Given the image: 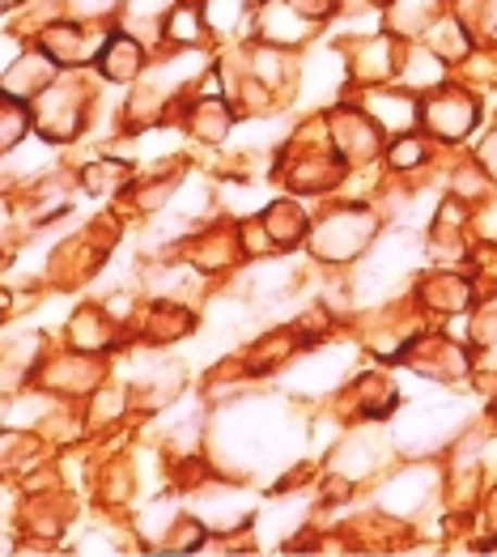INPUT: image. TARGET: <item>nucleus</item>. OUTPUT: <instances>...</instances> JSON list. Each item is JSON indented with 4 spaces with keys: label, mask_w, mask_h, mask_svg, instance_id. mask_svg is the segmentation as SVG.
Returning a JSON list of instances; mask_svg holds the SVG:
<instances>
[{
    "label": "nucleus",
    "mask_w": 497,
    "mask_h": 557,
    "mask_svg": "<svg viewBox=\"0 0 497 557\" xmlns=\"http://www.w3.org/2000/svg\"><path fill=\"white\" fill-rule=\"evenodd\" d=\"M430 120H434V128H438L443 137H459V133L472 124V107H468L463 98H438V102L430 107Z\"/></svg>",
    "instance_id": "1"
},
{
    "label": "nucleus",
    "mask_w": 497,
    "mask_h": 557,
    "mask_svg": "<svg viewBox=\"0 0 497 557\" xmlns=\"http://www.w3.org/2000/svg\"><path fill=\"white\" fill-rule=\"evenodd\" d=\"M421 162V145H396V166H412Z\"/></svg>",
    "instance_id": "2"
}]
</instances>
